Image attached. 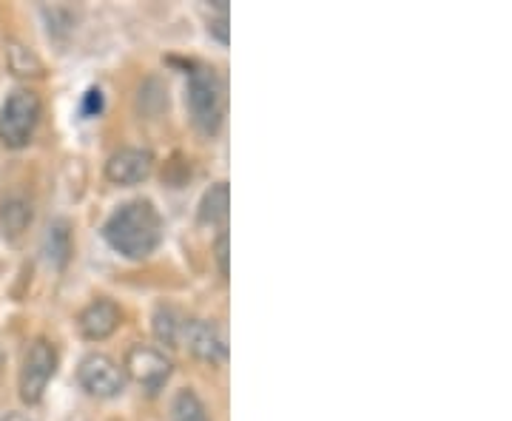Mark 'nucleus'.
Wrapping results in <instances>:
<instances>
[{
    "label": "nucleus",
    "mask_w": 512,
    "mask_h": 421,
    "mask_svg": "<svg viewBox=\"0 0 512 421\" xmlns=\"http://www.w3.org/2000/svg\"><path fill=\"white\" fill-rule=\"evenodd\" d=\"M0 421H29V419H26L23 413H18V410H12V413H6Z\"/></svg>",
    "instance_id": "nucleus-18"
},
{
    "label": "nucleus",
    "mask_w": 512,
    "mask_h": 421,
    "mask_svg": "<svg viewBox=\"0 0 512 421\" xmlns=\"http://www.w3.org/2000/svg\"><path fill=\"white\" fill-rule=\"evenodd\" d=\"M40 123V100L29 89H15L0 106V143L6 148L29 146Z\"/></svg>",
    "instance_id": "nucleus-3"
},
{
    "label": "nucleus",
    "mask_w": 512,
    "mask_h": 421,
    "mask_svg": "<svg viewBox=\"0 0 512 421\" xmlns=\"http://www.w3.org/2000/svg\"><path fill=\"white\" fill-rule=\"evenodd\" d=\"M214 257H217V268H220L222 279H228V234L222 231L217 242H214Z\"/></svg>",
    "instance_id": "nucleus-16"
},
{
    "label": "nucleus",
    "mask_w": 512,
    "mask_h": 421,
    "mask_svg": "<svg viewBox=\"0 0 512 421\" xmlns=\"http://www.w3.org/2000/svg\"><path fill=\"white\" fill-rule=\"evenodd\" d=\"M168 413H171V421H211L208 407L200 399V393L191 390V387H183V390L174 393Z\"/></svg>",
    "instance_id": "nucleus-12"
},
{
    "label": "nucleus",
    "mask_w": 512,
    "mask_h": 421,
    "mask_svg": "<svg viewBox=\"0 0 512 421\" xmlns=\"http://www.w3.org/2000/svg\"><path fill=\"white\" fill-rule=\"evenodd\" d=\"M0 222H3V231L9 237H20L29 228V222H32V205L26 200H20V197L6 200L0 205Z\"/></svg>",
    "instance_id": "nucleus-14"
},
{
    "label": "nucleus",
    "mask_w": 512,
    "mask_h": 421,
    "mask_svg": "<svg viewBox=\"0 0 512 421\" xmlns=\"http://www.w3.org/2000/svg\"><path fill=\"white\" fill-rule=\"evenodd\" d=\"M228 208H231V188L228 183H214L202 194L197 217L202 225H222L228 220Z\"/></svg>",
    "instance_id": "nucleus-11"
},
{
    "label": "nucleus",
    "mask_w": 512,
    "mask_h": 421,
    "mask_svg": "<svg viewBox=\"0 0 512 421\" xmlns=\"http://www.w3.org/2000/svg\"><path fill=\"white\" fill-rule=\"evenodd\" d=\"M171 370H174L171 359L163 350L151 348V345H134V348H128L126 359H123V373L131 376L151 396L163 390L165 382L171 379Z\"/></svg>",
    "instance_id": "nucleus-6"
},
{
    "label": "nucleus",
    "mask_w": 512,
    "mask_h": 421,
    "mask_svg": "<svg viewBox=\"0 0 512 421\" xmlns=\"http://www.w3.org/2000/svg\"><path fill=\"white\" fill-rule=\"evenodd\" d=\"M43 254H46L52 268H66L69 265V259H72V228H69V222L55 220L46 228Z\"/></svg>",
    "instance_id": "nucleus-10"
},
{
    "label": "nucleus",
    "mask_w": 512,
    "mask_h": 421,
    "mask_svg": "<svg viewBox=\"0 0 512 421\" xmlns=\"http://www.w3.org/2000/svg\"><path fill=\"white\" fill-rule=\"evenodd\" d=\"M103 109H106V94L100 92L97 86H92L80 100V111H83V117H100Z\"/></svg>",
    "instance_id": "nucleus-15"
},
{
    "label": "nucleus",
    "mask_w": 512,
    "mask_h": 421,
    "mask_svg": "<svg viewBox=\"0 0 512 421\" xmlns=\"http://www.w3.org/2000/svg\"><path fill=\"white\" fill-rule=\"evenodd\" d=\"M154 171V157L146 148H120L114 151L106 163V180L111 185H120V188H128V185H140L146 183Z\"/></svg>",
    "instance_id": "nucleus-7"
},
{
    "label": "nucleus",
    "mask_w": 512,
    "mask_h": 421,
    "mask_svg": "<svg viewBox=\"0 0 512 421\" xmlns=\"http://www.w3.org/2000/svg\"><path fill=\"white\" fill-rule=\"evenodd\" d=\"M208 32L217 37L220 43H228V9H220V18L211 20Z\"/></svg>",
    "instance_id": "nucleus-17"
},
{
    "label": "nucleus",
    "mask_w": 512,
    "mask_h": 421,
    "mask_svg": "<svg viewBox=\"0 0 512 421\" xmlns=\"http://www.w3.org/2000/svg\"><path fill=\"white\" fill-rule=\"evenodd\" d=\"M180 345H185L200 362H208V365H217V362L225 359V353H228L225 339H222L217 325L214 322H205V319H185Z\"/></svg>",
    "instance_id": "nucleus-9"
},
{
    "label": "nucleus",
    "mask_w": 512,
    "mask_h": 421,
    "mask_svg": "<svg viewBox=\"0 0 512 421\" xmlns=\"http://www.w3.org/2000/svg\"><path fill=\"white\" fill-rule=\"evenodd\" d=\"M77 385L94 399H117L126 390V373L106 353H89L77 365Z\"/></svg>",
    "instance_id": "nucleus-5"
},
{
    "label": "nucleus",
    "mask_w": 512,
    "mask_h": 421,
    "mask_svg": "<svg viewBox=\"0 0 512 421\" xmlns=\"http://www.w3.org/2000/svg\"><path fill=\"white\" fill-rule=\"evenodd\" d=\"M57 373V350L49 339H35L20 365V399L26 404H40L49 382Z\"/></svg>",
    "instance_id": "nucleus-4"
},
{
    "label": "nucleus",
    "mask_w": 512,
    "mask_h": 421,
    "mask_svg": "<svg viewBox=\"0 0 512 421\" xmlns=\"http://www.w3.org/2000/svg\"><path fill=\"white\" fill-rule=\"evenodd\" d=\"M103 239L114 254L143 262L163 242V217L151 200H128L111 211L103 225Z\"/></svg>",
    "instance_id": "nucleus-1"
},
{
    "label": "nucleus",
    "mask_w": 512,
    "mask_h": 421,
    "mask_svg": "<svg viewBox=\"0 0 512 421\" xmlns=\"http://www.w3.org/2000/svg\"><path fill=\"white\" fill-rule=\"evenodd\" d=\"M123 325V311L120 305L109 299V296H100V299H92L80 316H77V330L83 339L89 342H103L109 339L111 333H117V328Z\"/></svg>",
    "instance_id": "nucleus-8"
},
{
    "label": "nucleus",
    "mask_w": 512,
    "mask_h": 421,
    "mask_svg": "<svg viewBox=\"0 0 512 421\" xmlns=\"http://www.w3.org/2000/svg\"><path fill=\"white\" fill-rule=\"evenodd\" d=\"M183 316L174 311V308H168V305H160L157 311H154V336H157V342L165 345V348H180V336H183Z\"/></svg>",
    "instance_id": "nucleus-13"
},
{
    "label": "nucleus",
    "mask_w": 512,
    "mask_h": 421,
    "mask_svg": "<svg viewBox=\"0 0 512 421\" xmlns=\"http://www.w3.org/2000/svg\"><path fill=\"white\" fill-rule=\"evenodd\" d=\"M185 106H188V117H191L194 129L200 134L214 137L220 131L222 117H225V97H222V83L214 69L197 66L188 74Z\"/></svg>",
    "instance_id": "nucleus-2"
}]
</instances>
